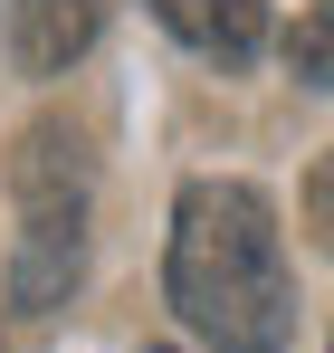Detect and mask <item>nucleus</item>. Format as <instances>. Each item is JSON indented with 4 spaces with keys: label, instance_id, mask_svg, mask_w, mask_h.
<instances>
[{
    "label": "nucleus",
    "instance_id": "nucleus-3",
    "mask_svg": "<svg viewBox=\"0 0 334 353\" xmlns=\"http://www.w3.org/2000/svg\"><path fill=\"white\" fill-rule=\"evenodd\" d=\"M96 0H10V58L19 77H67V67L96 48Z\"/></svg>",
    "mask_w": 334,
    "mask_h": 353
},
{
    "label": "nucleus",
    "instance_id": "nucleus-5",
    "mask_svg": "<svg viewBox=\"0 0 334 353\" xmlns=\"http://www.w3.org/2000/svg\"><path fill=\"white\" fill-rule=\"evenodd\" d=\"M286 77H296V86H325V96H334V0H315V10L286 29Z\"/></svg>",
    "mask_w": 334,
    "mask_h": 353
},
{
    "label": "nucleus",
    "instance_id": "nucleus-6",
    "mask_svg": "<svg viewBox=\"0 0 334 353\" xmlns=\"http://www.w3.org/2000/svg\"><path fill=\"white\" fill-rule=\"evenodd\" d=\"M306 230L315 248H334V153H315V172H306Z\"/></svg>",
    "mask_w": 334,
    "mask_h": 353
},
{
    "label": "nucleus",
    "instance_id": "nucleus-4",
    "mask_svg": "<svg viewBox=\"0 0 334 353\" xmlns=\"http://www.w3.org/2000/svg\"><path fill=\"white\" fill-rule=\"evenodd\" d=\"M153 19L220 67H248L268 48V0H153Z\"/></svg>",
    "mask_w": 334,
    "mask_h": 353
},
{
    "label": "nucleus",
    "instance_id": "nucleus-7",
    "mask_svg": "<svg viewBox=\"0 0 334 353\" xmlns=\"http://www.w3.org/2000/svg\"><path fill=\"white\" fill-rule=\"evenodd\" d=\"M153 353H172V344H153Z\"/></svg>",
    "mask_w": 334,
    "mask_h": 353
},
{
    "label": "nucleus",
    "instance_id": "nucleus-2",
    "mask_svg": "<svg viewBox=\"0 0 334 353\" xmlns=\"http://www.w3.org/2000/svg\"><path fill=\"white\" fill-rule=\"evenodd\" d=\"M10 191H19V248H10V305L48 315L86 277V143L67 124H29L10 153Z\"/></svg>",
    "mask_w": 334,
    "mask_h": 353
},
{
    "label": "nucleus",
    "instance_id": "nucleus-1",
    "mask_svg": "<svg viewBox=\"0 0 334 353\" xmlns=\"http://www.w3.org/2000/svg\"><path fill=\"white\" fill-rule=\"evenodd\" d=\"M163 296L210 353H286L296 334V277L258 181H191L172 201Z\"/></svg>",
    "mask_w": 334,
    "mask_h": 353
}]
</instances>
